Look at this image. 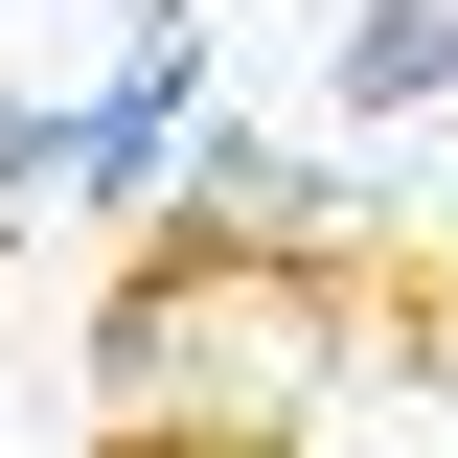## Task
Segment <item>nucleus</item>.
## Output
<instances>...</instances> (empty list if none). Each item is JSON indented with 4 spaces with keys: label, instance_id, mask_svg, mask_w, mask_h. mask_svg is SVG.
Wrapping results in <instances>:
<instances>
[{
    "label": "nucleus",
    "instance_id": "f257e3e1",
    "mask_svg": "<svg viewBox=\"0 0 458 458\" xmlns=\"http://www.w3.org/2000/svg\"><path fill=\"white\" fill-rule=\"evenodd\" d=\"M367 367V252H252V229H138L92 298L114 436H298Z\"/></svg>",
    "mask_w": 458,
    "mask_h": 458
},
{
    "label": "nucleus",
    "instance_id": "f03ea898",
    "mask_svg": "<svg viewBox=\"0 0 458 458\" xmlns=\"http://www.w3.org/2000/svg\"><path fill=\"white\" fill-rule=\"evenodd\" d=\"M321 92H344V138H390V114H436V92H458V0H344Z\"/></svg>",
    "mask_w": 458,
    "mask_h": 458
},
{
    "label": "nucleus",
    "instance_id": "7ed1b4c3",
    "mask_svg": "<svg viewBox=\"0 0 458 458\" xmlns=\"http://www.w3.org/2000/svg\"><path fill=\"white\" fill-rule=\"evenodd\" d=\"M69 207V92H0V229Z\"/></svg>",
    "mask_w": 458,
    "mask_h": 458
},
{
    "label": "nucleus",
    "instance_id": "20e7f679",
    "mask_svg": "<svg viewBox=\"0 0 458 458\" xmlns=\"http://www.w3.org/2000/svg\"><path fill=\"white\" fill-rule=\"evenodd\" d=\"M92 458H298V436H92Z\"/></svg>",
    "mask_w": 458,
    "mask_h": 458
}]
</instances>
